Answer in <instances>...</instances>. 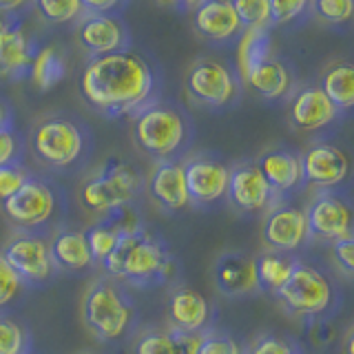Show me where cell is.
<instances>
[{
	"instance_id": "6da1fadb",
	"label": "cell",
	"mask_w": 354,
	"mask_h": 354,
	"mask_svg": "<svg viewBox=\"0 0 354 354\" xmlns=\"http://www.w3.org/2000/svg\"><path fill=\"white\" fill-rule=\"evenodd\" d=\"M80 91L88 106L109 118H120L149 104L155 91V75L138 53H106L91 58L84 66Z\"/></svg>"
},
{
	"instance_id": "7a4b0ae2",
	"label": "cell",
	"mask_w": 354,
	"mask_h": 354,
	"mask_svg": "<svg viewBox=\"0 0 354 354\" xmlns=\"http://www.w3.org/2000/svg\"><path fill=\"white\" fill-rule=\"evenodd\" d=\"M102 266L109 279L140 288L164 283L175 272V261L164 241L144 228L122 237Z\"/></svg>"
},
{
	"instance_id": "3957f363",
	"label": "cell",
	"mask_w": 354,
	"mask_h": 354,
	"mask_svg": "<svg viewBox=\"0 0 354 354\" xmlns=\"http://www.w3.org/2000/svg\"><path fill=\"white\" fill-rule=\"evenodd\" d=\"M191 138V122L173 104L149 102L133 113V142L158 162L177 160L188 149Z\"/></svg>"
},
{
	"instance_id": "277c9868",
	"label": "cell",
	"mask_w": 354,
	"mask_h": 354,
	"mask_svg": "<svg viewBox=\"0 0 354 354\" xmlns=\"http://www.w3.org/2000/svg\"><path fill=\"white\" fill-rule=\"evenodd\" d=\"M144 191L140 171L124 160H109L80 188V202L88 213L104 217L120 206H129Z\"/></svg>"
},
{
	"instance_id": "5b68a950",
	"label": "cell",
	"mask_w": 354,
	"mask_h": 354,
	"mask_svg": "<svg viewBox=\"0 0 354 354\" xmlns=\"http://www.w3.org/2000/svg\"><path fill=\"white\" fill-rule=\"evenodd\" d=\"M133 304L127 292L113 281L95 279L82 299V319L91 335L100 341H118L133 324Z\"/></svg>"
},
{
	"instance_id": "8992f818",
	"label": "cell",
	"mask_w": 354,
	"mask_h": 354,
	"mask_svg": "<svg viewBox=\"0 0 354 354\" xmlns=\"http://www.w3.org/2000/svg\"><path fill=\"white\" fill-rule=\"evenodd\" d=\"M288 313L299 317H321L335 306V283L317 266L295 259L290 277L274 292Z\"/></svg>"
},
{
	"instance_id": "52a82bcc",
	"label": "cell",
	"mask_w": 354,
	"mask_h": 354,
	"mask_svg": "<svg viewBox=\"0 0 354 354\" xmlns=\"http://www.w3.org/2000/svg\"><path fill=\"white\" fill-rule=\"evenodd\" d=\"M31 151L36 160L49 169H69L82 158L84 131L69 118H44L31 131Z\"/></svg>"
},
{
	"instance_id": "ba28073f",
	"label": "cell",
	"mask_w": 354,
	"mask_h": 354,
	"mask_svg": "<svg viewBox=\"0 0 354 354\" xmlns=\"http://www.w3.org/2000/svg\"><path fill=\"white\" fill-rule=\"evenodd\" d=\"M186 93L208 109H224L237 95V77L230 66L215 58L195 60L186 71Z\"/></svg>"
},
{
	"instance_id": "9c48e42d",
	"label": "cell",
	"mask_w": 354,
	"mask_h": 354,
	"mask_svg": "<svg viewBox=\"0 0 354 354\" xmlns=\"http://www.w3.org/2000/svg\"><path fill=\"white\" fill-rule=\"evenodd\" d=\"M3 213L18 228H40L55 213L53 188L38 177H27V182L18 188L9 199L3 202Z\"/></svg>"
},
{
	"instance_id": "30bf717a",
	"label": "cell",
	"mask_w": 354,
	"mask_h": 354,
	"mask_svg": "<svg viewBox=\"0 0 354 354\" xmlns=\"http://www.w3.org/2000/svg\"><path fill=\"white\" fill-rule=\"evenodd\" d=\"M0 254L22 283H44L55 272L49 241L40 235H16Z\"/></svg>"
},
{
	"instance_id": "8fae6325",
	"label": "cell",
	"mask_w": 354,
	"mask_h": 354,
	"mask_svg": "<svg viewBox=\"0 0 354 354\" xmlns=\"http://www.w3.org/2000/svg\"><path fill=\"white\" fill-rule=\"evenodd\" d=\"M304 213L310 237L324 239L330 243L352 237V206L337 193H319Z\"/></svg>"
},
{
	"instance_id": "7c38bea8",
	"label": "cell",
	"mask_w": 354,
	"mask_h": 354,
	"mask_svg": "<svg viewBox=\"0 0 354 354\" xmlns=\"http://www.w3.org/2000/svg\"><path fill=\"white\" fill-rule=\"evenodd\" d=\"M184 166V180H186V191L188 199L197 206H213L228 195V180H230V169L219 160L206 158H191Z\"/></svg>"
},
{
	"instance_id": "4fadbf2b",
	"label": "cell",
	"mask_w": 354,
	"mask_h": 354,
	"mask_svg": "<svg viewBox=\"0 0 354 354\" xmlns=\"http://www.w3.org/2000/svg\"><path fill=\"white\" fill-rule=\"evenodd\" d=\"M75 40L88 55L97 58L127 51L129 31L124 22L111 14H84L75 25Z\"/></svg>"
},
{
	"instance_id": "5bb4252c",
	"label": "cell",
	"mask_w": 354,
	"mask_h": 354,
	"mask_svg": "<svg viewBox=\"0 0 354 354\" xmlns=\"http://www.w3.org/2000/svg\"><path fill=\"white\" fill-rule=\"evenodd\" d=\"M301 171L304 182L328 191V188H337L348 180L350 158L335 144H315L304 153Z\"/></svg>"
},
{
	"instance_id": "9a60e30c",
	"label": "cell",
	"mask_w": 354,
	"mask_h": 354,
	"mask_svg": "<svg viewBox=\"0 0 354 354\" xmlns=\"http://www.w3.org/2000/svg\"><path fill=\"white\" fill-rule=\"evenodd\" d=\"M226 197L241 213H259L270 206L274 193L261 175L259 166L254 162H243L230 169Z\"/></svg>"
},
{
	"instance_id": "2e32d148",
	"label": "cell",
	"mask_w": 354,
	"mask_h": 354,
	"mask_svg": "<svg viewBox=\"0 0 354 354\" xmlns=\"http://www.w3.org/2000/svg\"><path fill=\"white\" fill-rule=\"evenodd\" d=\"M261 235L270 250L290 254L301 248L310 237L306 213L297 206H277L266 217Z\"/></svg>"
},
{
	"instance_id": "e0dca14e",
	"label": "cell",
	"mask_w": 354,
	"mask_h": 354,
	"mask_svg": "<svg viewBox=\"0 0 354 354\" xmlns=\"http://www.w3.org/2000/svg\"><path fill=\"white\" fill-rule=\"evenodd\" d=\"M339 111L319 86H304L288 104V120L297 131H319L337 120Z\"/></svg>"
},
{
	"instance_id": "ac0fdd59",
	"label": "cell",
	"mask_w": 354,
	"mask_h": 354,
	"mask_svg": "<svg viewBox=\"0 0 354 354\" xmlns=\"http://www.w3.org/2000/svg\"><path fill=\"white\" fill-rule=\"evenodd\" d=\"M193 27L210 42H226L243 31L230 0H199L193 11Z\"/></svg>"
},
{
	"instance_id": "d6986e66",
	"label": "cell",
	"mask_w": 354,
	"mask_h": 354,
	"mask_svg": "<svg viewBox=\"0 0 354 354\" xmlns=\"http://www.w3.org/2000/svg\"><path fill=\"white\" fill-rule=\"evenodd\" d=\"M213 279L217 290L224 297H243L259 288L254 259L237 250L219 254L213 268Z\"/></svg>"
},
{
	"instance_id": "ffe728a7",
	"label": "cell",
	"mask_w": 354,
	"mask_h": 354,
	"mask_svg": "<svg viewBox=\"0 0 354 354\" xmlns=\"http://www.w3.org/2000/svg\"><path fill=\"white\" fill-rule=\"evenodd\" d=\"M149 195L166 210H182L191 204L184 180V166L177 160L158 162L147 182Z\"/></svg>"
},
{
	"instance_id": "44dd1931",
	"label": "cell",
	"mask_w": 354,
	"mask_h": 354,
	"mask_svg": "<svg viewBox=\"0 0 354 354\" xmlns=\"http://www.w3.org/2000/svg\"><path fill=\"white\" fill-rule=\"evenodd\" d=\"M213 319V308L193 288H177L169 299V321L175 330L204 332Z\"/></svg>"
},
{
	"instance_id": "7402d4cb",
	"label": "cell",
	"mask_w": 354,
	"mask_h": 354,
	"mask_svg": "<svg viewBox=\"0 0 354 354\" xmlns=\"http://www.w3.org/2000/svg\"><path fill=\"white\" fill-rule=\"evenodd\" d=\"M33 44L18 22H7L0 33V80H18L31 69Z\"/></svg>"
},
{
	"instance_id": "603a6c76",
	"label": "cell",
	"mask_w": 354,
	"mask_h": 354,
	"mask_svg": "<svg viewBox=\"0 0 354 354\" xmlns=\"http://www.w3.org/2000/svg\"><path fill=\"white\" fill-rule=\"evenodd\" d=\"M254 164L259 166L261 175L266 177V182H268L274 195L290 193L304 182L301 158L286 149H274V151L263 153Z\"/></svg>"
},
{
	"instance_id": "cb8c5ba5",
	"label": "cell",
	"mask_w": 354,
	"mask_h": 354,
	"mask_svg": "<svg viewBox=\"0 0 354 354\" xmlns=\"http://www.w3.org/2000/svg\"><path fill=\"white\" fill-rule=\"evenodd\" d=\"M206 332L182 330H151L136 341L133 354H197Z\"/></svg>"
},
{
	"instance_id": "d4e9b609",
	"label": "cell",
	"mask_w": 354,
	"mask_h": 354,
	"mask_svg": "<svg viewBox=\"0 0 354 354\" xmlns=\"http://www.w3.org/2000/svg\"><path fill=\"white\" fill-rule=\"evenodd\" d=\"M51 257L55 268L71 270V272H82L91 268V252H88V243L84 230H62L53 237L49 243Z\"/></svg>"
},
{
	"instance_id": "484cf974",
	"label": "cell",
	"mask_w": 354,
	"mask_h": 354,
	"mask_svg": "<svg viewBox=\"0 0 354 354\" xmlns=\"http://www.w3.org/2000/svg\"><path fill=\"white\" fill-rule=\"evenodd\" d=\"M243 82H246L254 93H259L261 97L277 100L290 91L292 75L281 60H277L270 55L268 60H263L261 64L254 66V69L243 77Z\"/></svg>"
},
{
	"instance_id": "4316f807",
	"label": "cell",
	"mask_w": 354,
	"mask_h": 354,
	"mask_svg": "<svg viewBox=\"0 0 354 354\" xmlns=\"http://www.w3.org/2000/svg\"><path fill=\"white\" fill-rule=\"evenodd\" d=\"M321 91L337 111H350L354 104V66L348 60H337L321 73Z\"/></svg>"
},
{
	"instance_id": "83f0119b",
	"label": "cell",
	"mask_w": 354,
	"mask_h": 354,
	"mask_svg": "<svg viewBox=\"0 0 354 354\" xmlns=\"http://www.w3.org/2000/svg\"><path fill=\"white\" fill-rule=\"evenodd\" d=\"M270 33L268 27L243 29V36L237 47V66L241 77H246L254 66L270 58Z\"/></svg>"
},
{
	"instance_id": "f1b7e54d",
	"label": "cell",
	"mask_w": 354,
	"mask_h": 354,
	"mask_svg": "<svg viewBox=\"0 0 354 354\" xmlns=\"http://www.w3.org/2000/svg\"><path fill=\"white\" fill-rule=\"evenodd\" d=\"M292 263L295 259L286 252H277V250L261 252L259 257L254 259V272H257V283L261 290H268V292L279 290L288 277H290Z\"/></svg>"
},
{
	"instance_id": "f546056e",
	"label": "cell",
	"mask_w": 354,
	"mask_h": 354,
	"mask_svg": "<svg viewBox=\"0 0 354 354\" xmlns=\"http://www.w3.org/2000/svg\"><path fill=\"white\" fill-rule=\"evenodd\" d=\"M66 73V62L62 58V53L55 47H44L40 49L31 60V82L38 91H49L58 84Z\"/></svg>"
},
{
	"instance_id": "4dcf8cb0",
	"label": "cell",
	"mask_w": 354,
	"mask_h": 354,
	"mask_svg": "<svg viewBox=\"0 0 354 354\" xmlns=\"http://www.w3.org/2000/svg\"><path fill=\"white\" fill-rule=\"evenodd\" d=\"M86 243H88V252H91V259L93 261H100L102 263L111 252H113V248L118 246V241L122 239L120 230L109 224L106 219H100L95 226H91L86 232Z\"/></svg>"
},
{
	"instance_id": "1f68e13d",
	"label": "cell",
	"mask_w": 354,
	"mask_h": 354,
	"mask_svg": "<svg viewBox=\"0 0 354 354\" xmlns=\"http://www.w3.org/2000/svg\"><path fill=\"white\" fill-rule=\"evenodd\" d=\"M38 16L49 25H64L84 16L80 0H33Z\"/></svg>"
},
{
	"instance_id": "d6a6232c",
	"label": "cell",
	"mask_w": 354,
	"mask_h": 354,
	"mask_svg": "<svg viewBox=\"0 0 354 354\" xmlns=\"http://www.w3.org/2000/svg\"><path fill=\"white\" fill-rule=\"evenodd\" d=\"M232 9L241 22V29L252 27H270V9L268 0H230Z\"/></svg>"
},
{
	"instance_id": "836d02e7",
	"label": "cell",
	"mask_w": 354,
	"mask_h": 354,
	"mask_svg": "<svg viewBox=\"0 0 354 354\" xmlns=\"http://www.w3.org/2000/svg\"><path fill=\"white\" fill-rule=\"evenodd\" d=\"M29 335L18 321L0 317V354H29Z\"/></svg>"
},
{
	"instance_id": "e575fe53",
	"label": "cell",
	"mask_w": 354,
	"mask_h": 354,
	"mask_svg": "<svg viewBox=\"0 0 354 354\" xmlns=\"http://www.w3.org/2000/svg\"><path fill=\"white\" fill-rule=\"evenodd\" d=\"M310 5L319 20L328 25H343L352 18L354 0H310Z\"/></svg>"
},
{
	"instance_id": "d590c367",
	"label": "cell",
	"mask_w": 354,
	"mask_h": 354,
	"mask_svg": "<svg viewBox=\"0 0 354 354\" xmlns=\"http://www.w3.org/2000/svg\"><path fill=\"white\" fill-rule=\"evenodd\" d=\"M197 354H246V348L235 337L210 332V335H204Z\"/></svg>"
},
{
	"instance_id": "8d00e7d4",
	"label": "cell",
	"mask_w": 354,
	"mask_h": 354,
	"mask_svg": "<svg viewBox=\"0 0 354 354\" xmlns=\"http://www.w3.org/2000/svg\"><path fill=\"white\" fill-rule=\"evenodd\" d=\"M246 354H301V350L283 337L261 335L246 348Z\"/></svg>"
},
{
	"instance_id": "74e56055",
	"label": "cell",
	"mask_w": 354,
	"mask_h": 354,
	"mask_svg": "<svg viewBox=\"0 0 354 354\" xmlns=\"http://www.w3.org/2000/svg\"><path fill=\"white\" fill-rule=\"evenodd\" d=\"M310 0H268L270 9V22L272 25H286L292 22L308 9Z\"/></svg>"
},
{
	"instance_id": "f35d334b",
	"label": "cell",
	"mask_w": 354,
	"mask_h": 354,
	"mask_svg": "<svg viewBox=\"0 0 354 354\" xmlns=\"http://www.w3.org/2000/svg\"><path fill=\"white\" fill-rule=\"evenodd\" d=\"M29 173L22 169L20 164H9L0 166V204L9 199L14 193H18V188L27 182Z\"/></svg>"
},
{
	"instance_id": "ab89813d",
	"label": "cell",
	"mask_w": 354,
	"mask_h": 354,
	"mask_svg": "<svg viewBox=\"0 0 354 354\" xmlns=\"http://www.w3.org/2000/svg\"><path fill=\"white\" fill-rule=\"evenodd\" d=\"M22 286L25 283L20 281V277L9 268V263L3 259V254H0V310L14 301L20 295Z\"/></svg>"
},
{
	"instance_id": "60d3db41",
	"label": "cell",
	"mask_w": 354,
	"mask_h": 354,
	"mask_svg": "<svg viewBox=\"0 0 354 354\" xmlns=\"http://www.w3.org/2000/svg\"><path fill=\"white\" fill-rule=\"evenodd\" d=\"M22 160V140L14 129L0 131V166L20 164Z\"/></svg>"
},
{
	"instance_id": "b9f144b4",
	"label": "cell",
	"mask_w": 354,
	"mask_h": 354,
	"mask_svg": "<svg viewBox=\"0 0 354 354\" xmlns=\"http://www.w3.org/2000/svg\"><path fill=\"white\" fill-rule=\"evenodd\" d=\"M332 257H335L337 266L343 272L352 274L354 272V239L346 237L332 243Z\"/></svg>"
},
{
	"instance_id": "7bdbcfd3",
	"label": "cell",
	"mask_w": 354,
	"mask_h": 354,
	"mask_svg": "<svg viewBox=\"0 0 354 354\" xmlns=\"http://www.w3.org/2000/svg\"><path fill=\"white\" fill-rule=\"evenodd\" d=\"M84 7V14H111L118 7H122L124 0H80Z\"/></svg>"
},
{
	"instance_id": "ee69618b",
	"label": "cell",
	"mask_w": 354,
	"mask_h": 354,
	"mask_svg": "<svg viewBox=\"0 0 354 354\" xmlns=\"http://www.w3.org/2000/svg\"><path fill=\"white\" fill-rule=\"evenodd\" d=\"M31 0H0V14H11V11L22 9Z\"/></svg>"
},
{
	"instance_id": "f6af8a7d",
	"label": "cell",
	"mask_w": 354,
	"mask_h": 354,
	"mask_svg": "<svg viewBox=\"0 0 354 354\" xmlns=\"http://www.w3.org/2000/svg\"><path fill=\"white\" fill-rule=\"evenodd\" d=\"M3 129H11V111L3 100H0V131Z\"/></svg>"
},
{
	"instance_id": "bcb514c9",
	"label": "cell",
	"mask_w": 354,
	"mask_h": 354,
	"mask_svg": "<svg viewBox=\"0 0 354 354\" xmlns=\"http://www.w3.org/2000/svg\"><path fill=\"white\" fill-rule=\"evenodd\" d=\"M164 5H171V7H180V9H186V7H195L199 0H160Z\"/></svg>"
},
{
	"instance_id": "7dc6e473",
	"label": "cell",
	"mask_w": 354,
	"mask_h": 354,
	"mask_svg": "<svg viewBox=\"0 0 354 354\" xmlns=\"http://www.w3.org/2000/svg\"><path fill=\"white\" fill-rule=\"evenodd\" d=\"M343 348H346V354H354V330L350 328L346 339H343Z\"/></svg>"
},
{
	"instance_id": "c3c4849f",
	"label": "cell",
	"mask_w": 354,
	"mask_h": 354,
	"mask_svg": "<svg viewBox=\"0 0 354 354\" xmlns=\"http://www.w3.org/2000/svg\"><path fill=\"white\" fill-rule=\"evenodd\" d=\"M5 27H7V22H5L3 14H0V33H3V31H5Z\"/></svg>"
}]
</instances>
